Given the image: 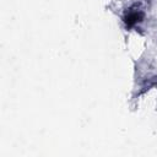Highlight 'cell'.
Wrapping results in <instances>:
<instances>
[{"mask_svg":"<svg viewBox=\"0 0 157 157\" xmlns=\"http://www.w3.org/2000/svg\"><path fill=\"white\" fill-rule=\"evenodd\" d=\"M144 20V12L140 10H130L124 16V22L128 27H132Z\"/></svg>","mask_w":157,"mask_h":157,"instance_id":"cell-1","label":"cell"}]
</instances>
